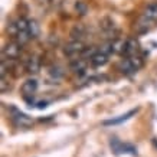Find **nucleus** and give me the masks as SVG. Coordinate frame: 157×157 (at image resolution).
Returning <instances> with one entry per match:
<instances>
[{"instance_id":"nucleus-9","label":"nucleus","mask_w":157,"mask_h":157,"mask_svg":"<svg viewBox=\"0 0 157 157\" xmlns=\"http://www.w3.org/2000/svg\"><path fill=\"white\" fill-rule=\"evenodd\" d=\"M137 113V109H131V111H128V113H125V114L120 115V117H117V118H111V120H105L104 121V125H115V124H121L124 123V121H127V120L131 117V115H134Z\"/></svg>"},{"instance_id":"nucleus-4","label":"nucleus","mask_w":157,"mask_h":157,"mask_svg":"<svg viewBox=\"0 0 157 157\" xmlns=\"http://www.w3.org/2000/svg\"><path fill=\"white\" fill-rule=\"evenodd\" d=\"M85 51V46H84V43L81 40H72L71 43H68L65 49H63V53L67 55V56L72 58V59H75L78 56H82V53Z\"/></svg>"},{"instance_id":"nucleus-12","label":"nucleus","mask_w":157,"mask_h":157,"mask_svg":"<svg viewBox=\"0 0 157 157\" xmlns=\"http://www.w3.org/2000/svg\"><path fill=\"white\" fill-rule=\"evenodd\" d=\"M28 33L32 38H36L39 35V25L36 23V20H28Z\"/></svg>"},{"instance_id":"nucleus-2","label":"nucleus","mask_w":157,"mask_h":157,"mask_svg":"<svg viewBox=\"0 0 157 157\" xmlns=\"http://www.w3.org/2000/svg\"><path fill=\"white\" fill-rule=\"evenodd\" d=\"M10 111H12V114H10V120H12V123H13L16 127H20V128H28V127H30V125L33 124L32 117L26 115L25 113L19 111L17 108H10Z\"/></svg>"},{"instance_id":"nucleus-7","label":"nucleus","mask_w":157,"mask_h":157,"mask_svg":"<svg viewBox=\"0 0 157 157\" xmlns=\"http://www.w3.org/2000/svg\"><path fill=\"white\" fill-rule=\"evenodd\" d=\"M20 91H22L25 98L33 97L36 94V91H38V81L36 79H28V81H25L22 84V86H20Z\"/></svg>"},{"instance_id":"nucleus-1","label":"nucleus","mask_w":157,"mask_h":157,"mask_svg":"<svg viewBox=\"0 0 157 157\" xmlns=\"http://www.w3.org/2000/svg\"><path fill=\"white\" fill-rule=\"evenodd\" d=\"M141 67H143V59L141 58H138V56L125 58L120 63V71L123 72V74H125V75H131L134 72H137Z\"/></svg>"},{"instance_id":"nucleus-15","label":"nucleus","mask_w":157,"mask_h":157,"mask_svg":"<svg viewBox=\"0 0 157 157\" xmlns=\"http://www.w3.org/2000/svg\"><path fill=\"white\" fill-rule=\"evenodd\" d=\"M49 74H51V76H52V78H61V76H62V71L59 69V68H52Z\"/></svg>"},{"instance_id":"nucleus-6","label":"nucleus","mask_w":157,"mask_h":157,"mask_svg":"<svg viewBox=\"0 0 157 157\" xmlns=\"http://www.w3.org/2000/svg\"><path fill=\"white\" fill-rule=\"evenodd\" d=\"M20 43H17L16 40L14 42L7 43L5 48H3V58H7V59H16L20 53Z\"/></svg>"},{"instance_id":"nucleus-5","label":"nucleus","mask_w":157,"mask_h":157,"mask_svg":"<svg viewBox=\"0 0 157 157\" xmlns=\"http://www.w3.org/2000/svg\"><path fill=\"white\" fill-rule=\"evenodd\" d=\"M138 51H140V43H138V40L130 38V39H127V40L124 42L121 55H124L125 58H133V56L137 55Z\"/></svg>"},{"instance_id":"nucleus-3","label":"nucleus","mask_w":157,"mask_h":157,"mask_svg":"<svg viewBox=\"0 0 157 157\" xmlns=\"http://www.w3.org/2000/svg\"><path fill=\"white\" fill-rule=\"evenodd\" d=\"M109 146H111V150H113L115 154H121V153H124V154H131V156H136V154H137L136 147H133L131 144L123 143V141H120L117 138H111Z\"/></svg>"},{"instance_id":"nucleus-13","label":"nucleus","mask_w":157,"mask_h":157,"mask_svg":"<svg viewBox=\"0 0 157 157\" xmlns=\"http://www.w3.org/2000/svg\"><path fill=\"white\" fill-rule=\"evenodd\" d=\"M84 33H85V28L82 25H78V26H75V28L72 29L71 36L74 38V40H79L84 36Z\"/></svg>"},{"instance_id":"nucleus-17","label":"nucleus","mask_w":157,"mask_h":157,"mask_svg":"<svg viewBox=\"0 0 157 157\" xmlns=\"http://www.w3.org/2000/svg\"><path fill=\"white\" fill-rule=\"evenodd\" d=\"M9 88H10V86H7L6 79H5V78H2V79H0V91H2V92H6Z\"/></svg>"},{"instance_id":"nucleus-10","label":"nucleus","mask_w":157,"mask_h":157,"mask_svg":"<svg viewBox=\"0 0 157 157\" xmlns=\"http://www.w3.org/2000/svg\"><path fill=\"white\" fill-rule=\"evenodd\" d=\"M107 62H108V55H105V53L100 52V51H97L95 55L91 58V63H92L94 67H102Z\"/></svg>"},{"instance_id":"nucleus-11","label":"nucleus","mask_w":157,"mask_h":157,"mask_svg":"<svg viewBox=\"0 0 157 157\" xmlns=\"http://www.w3.org/2000/svg\"><path fill=\"white\" fill-rule=\"evenodd\" d=\"M143 16L144 17H147V19H150V20H153V22H156L157 20V2L150 3V5L144 9Z\"/></svg>"},{"instance_id":"nucleus-14","label":"nucleus","mask_w":157,"mask_h":157,"mask_svg":"<svg viewBox=\"0 0 157 157\" xmlns=\"http://www.w3.org/2000/svg\"><path fill=\"white\" fill-rule=\"evenodd\" d=\"M71 67L74 71H85V61L84 59H74L71 63Z\"/></svg>"},{"instance_id":"nucleus-8","label":"nucleus","mask_w":157,"mask_h":157,"mask_svg":"<svg viewBox=\"0 0 157 157\" xmlns=\"http://www.w3.org/2000/svg\"><path fill=\"white\" fill-rule=\"evenodd\" d=\"M25 69H26V72H29V74H36V72H39V69H40V62H39V59L36 56H30L26 61V63H25Z\"/></svg>"},{"instance_id":"nucleus-16","label":"nucleus","mask_w":157,"mask_h":157,"mask_svg":"<svg viewBox=\"0 0 157 157\" xmlns=\"http://www.w3.org/2000/svg\"><path fill=\"white\" fill-rule=\"evenodd\" d=\"M75 7H76V10H79V12H81V14H85L86 13V6L84 5L82 2H78Z\"/></svg>"}]
</instances>
